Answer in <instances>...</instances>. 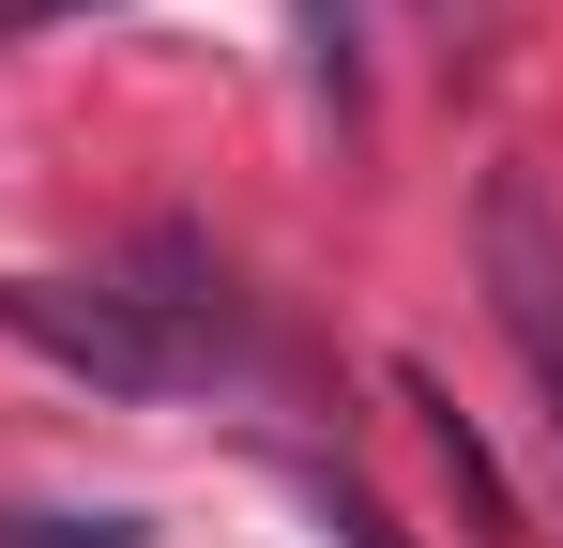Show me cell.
Listing matches in <instances>:
<instances>
[{
    "instance_id": "obj_1",
    "label": "cell",
    "mask_w": 563,
    "mask_h": 548,
    "mask_svg": "<svg viewBox=\"0 0 563 548\" xmlns=\"http://www.w3.org/2000/svg\"><path fill=\"white\" fill-rule=\"evenodd\" d=\"M0 336H31L46 365H77V381H107V396H168V381H198L122 289H62V274H0Z\"/></svg>"
},
{
    "instance_id": "obj_2",
    "label": "cell",
    "mask_w": 563,
    "mask_h": 548,
    "mask_svg": "<svg viewBox=\"0 0 563 548\" xmlns=\"http://www.w3.org/2000/svg\"><path fill=\"white\" fill-rule=\"evenodd\" d=\"M472 244H487V305H503V336H518V365L549 381V427H563V213L533 168L487 183V213H472Z\"/></svg>"
},
{
    "instance_id": "obj_3",
    "label": "cell",
    "mask_w": 563,
    "mask_h": 548,
    "mask_svg": "<svg viewBox=\"0 0 563 548\" xmlns=\"http://www.w3.org/2000/svg\"><path fill=\"white\" fill-rule=\"evenodd\" d=\"M396 396L427 412V442H442V472L472 487V534H518V503H503V472H487V442H472V412L442 396V381H427V365H396Z\"/></svg>"
},
{
    "instance_id": "obj_4",
    "label": "cell",
    "mask_w": 563,
    "mask_h": 548,
    "mask_svg": "<svg viewBox=\"0 0 563 548\" xmlns=\"http://www.w3.org/2000/svg\"><path fill=\"white\" fill-rule=\"evenodd\" d=\"M305 503H320V534H335V548H411V534L366 503V487H335V472H305Z\"/></svg>"
},
{
    "instance_id": "obj_5",
    "label": "cell",
    "mask_w": 563,
    "mask_h": 548,
    "mask_svg": "<svg viewBox=\"0 0 563 548\" xmlns=\"http://www.w3.org/2000/svg\"><path fill=\"white\" fill-rule=\"evenodd\" d=\"M15 548H137V518H15Z\"/></svg>"
},
{
    "instance_id": "obj_6",
    "label": "cell",
    "mask_w": 563,
    "mask_h": 548,
    "mask_svg": "<svg viewBox=\"0 0 563 548\" xmlns=\"http://www.w3.org/2000/svg\"><path fill=\"white\" fill-rule=\"evenodd\" d=\"M15 15H77V0H15Z\"/></svg>"
}]
</instances>
